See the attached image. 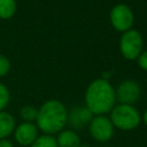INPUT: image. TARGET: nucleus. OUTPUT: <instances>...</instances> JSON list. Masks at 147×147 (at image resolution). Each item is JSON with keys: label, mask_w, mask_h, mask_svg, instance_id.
I'll return each mask as SVG.
<instances>
[{"label": "nucleus", "mask_w": 147, "mask_h": 147, "mask_svg": "<svg viewBox=\"0 0 147 147\" xmlns=\"http://www.w3.org/2000/svg\"><path fill=\"white\" fill-rule=\"evenodd\" d=\"M30 147H57L56 138L51 134H41Z\"/></svg>", "instance_id": "nucleus-14"}, {"label": "nucleus", "mask_w": 147, "mask_h": 147, "mask_svg": "<svg viewBox=\"0 0 147 147\" xmlns=\"http://www.w3.org/2000/svg\"><path fill=\"white\" fill-rule=\"evenodd\" d=\"M67 124L68 109L60 100H47L38 109L36 125L44 134L54 136L61 132Z\"/></svg>", "instance_id": "nucleus-2"}, {"label": "nucleus", "mask_w": 147, "mask_h": 147, "mask_svg": "<svg viewBox=\"0 0 147 147\" xmlns=\"http://www.w3.org/2000/svg\"><path fill=\"white\" fill-rule=\"evenodd\" d=\"M93 116L94 115L86 107H74L68 111V123L74 129H83L85 125L90 124Z\"/></svg>", "instance_id": "nucleus-9"}, {"label": "nucleus", "mask_w": 147, "mask_h": 147, "mask_svg": "<svg viewBox=\"0 0 147 147\" xmlns=\"http://www.w3.org/2000/svg\"><path fill=\"white\" fill-rule=\"evenodd\" d=\"M114 125L106 115H94L88 124L91 137L98 142H107L114 137Z\"/></svg>", "instance_id": "nucleus-5"}, {"label": "nucleus", "mask_w": 147, "mask_h": 147, "mask_svg": "<svg viewBox=\"0 0 147 147\" xmlns=\"http://www.w3.org/2000/svg\"><path fill=\"white\" fill-rule=\"evenodd\" d=\"M57 147H79L80 138L74 130H62L56 137Z\"/></svg>", "instance_id": "nucleus-10"}, {"label": "nucleus", "mask_w": 147, "mask_h": 147, "mask_svg": "<svg viewBox=\"0 0 147 147\" xmlns=\"http://www.w3.org/2000/svg\"><path fill=\"white\" fill-rule=\"evenodd\" d=\"M141 95V88L136 80H123L115 91L116 101L122 105H134Z\"/></svg>", "instance_id": "nucleus-7"}, {"label": "nucleus", "mask_w": 147, "mask_h": 147, "mask_svg": "<svg viewBox=\"0 0 147 147\" xmlns=\"http://www.w3.org/2000/svg\"><path fill=\"white\" fill-rule=\"evenodd\" d=\"M137 61H138V65H139V68H141L142 70L147 71V51L142 52V53L138 56Z\"/></svg>", "instance_id": "nucleus-17"}, {"label": "nucleus", "mask_w": 147, "mask_h": 147, "mask_svg": "<svg viewBox=\"0 0 147 147\" xmlns=\"http://www.w3.org/2000/svg\"><path fill=\"white\" fill-rule=\"evenodd\" d=\"M141 119H142L144 124L147 126V109H146V110H145V113L142 114V117H141Z\"/></svg>", "instance_id": "nucleus-19"}, {"label": "nucleus", "mask_w": 147, "mask_h": 147, "mask_svg": "<svg viewBox=\"0 0 147 147\" xmlns=\"http://www.w3.org/2000/svg\"><path fill=\"white\" fill-rule=\"evenodd\" d=\"M17 9L16 0H0V18L9 20L11 18Z\"/></svg>", "instance_id": "nucleus-12"}, {"label": "nucleus", "mask_w": 147, "mask_h": 147, "mask_svg": "<svg viewBox=\"0 0 147 147\" xmlns=\"http://www.w3.org/2000/svg\"><path fill=\"white\" fill-rule=\"evenodd\" d=\"M9 70H10V62H9V60L5 55L0 54V77L6 76L9 72Z\"/></svg>", "instance_id": "nucleus-16"}, {"label": "nucleus", "mask_w": 147, "mask_h": 147, "mask_svg": "<svg viewBox=\"0 0 147 147\" xmlns=\"http://www.w3.org/2000/svg\"><path fill=\"white\" fill-rule=\"evenodd\" d=\"M144 40L139 31L131 29L123 32L119 39V51L124 59L133 61L142 53Z\"/></svg>", "instance_id": "nucleus-4"}, {"label": "nucleus", "mask_w": 147, "mask_h": 147, "mask_svg": "<svg viewBox=\"0 0 147 147\" xmlns=\"http://www.w3.org/2000/svg\"><path fill=\"white\" fill-rule=\"evenodd\" d=\"M100 147H109V146H100Z\"/></svg>", "instance_id": "nucleus-21"}, {"label": "nucleus", "mask_w": 147, "mask_h": 147, "mask_svg": "<svg viewBox=\"0 0 147 147\" xmlns=\"http://www.w3.org/2000/svg\"><path fill=\"white\" fill-rule=\"evenodd\" d=\"M0 147H14V144H13L11 140L6 138V139H1L0 140Z\"/></svg>", "instance_id": "nucleus-18"}, {"label": "nucleus", "mask_w": 147, "mask_h": 147, "mask_svg": "<svg viewBox=\"0 0 147 147\" xmlns=\"http://www.w3.org/2000/svg\"><path fill=\"white\" fill-rule=\"evenodd\" d=\"M109 18L113 28L122 33L131 30L134 23V15L132 9L124 3H118L114 6L110 10Z\"/></svg>", "instance_id": "nucleus-6"}, {"label": "nucleus", "mask_w": 147, "mask_h": 147, "mask_svg": "<svg viewBox=\"0 0 147 147\" xmlns=\"http://www.w3.org/2000/svg\"><path fill=\"white\" fill-rule=\"evenodd\" d=\"M79 147H88V146H87V145H82V144H80Z\"/></svg>", "instance_id": "nucleus-20"}, {"label": "nucleus", "mask_w": 147, "mask_h": 147, "mask_svg": "<svg viewBox=\"0 0 147 147\" xmlns=\"http://www.w3.org/2000/svg\"><path fill=\"white\" fill-rule=\"evenodd\" d=\"M37 115H38V109L36 107H33V106H30V105L23 106L21 108V110H20L21 118L23 119V122H26V123L36 122Z\"/></svg>", "instance_id": "nucleus-13"}, {"label": "nucleus", "mask_w": 147, "mask_h": 147, "mask_svg": "<svg viewBox=\"0 0 147 147\" xmlns=\"http://www.w3.org/2000/svg\"><path fill=\"white\" fill-rule=\"evenodd\" d=\"M16 127L15 118L8 111H0V140L8 138Z\"/></svg>", "instance_id": "nucleus-11"}, {"label": "nucleus", "mask_w": 147, "mask_h": 147, "mask_svg": "<svg viewBox=\"0 0 147 147\" xmlns=\"http://www.w3.org/2000/svg\"><path fill=\"white\" fill-rule=\"evenodd\" d=\"M85 107L93 115H106L111 111L116 103L115 88L105 78L92 80L85 91Z\"/></svg>", "instance_id": "nucleus-1"}, {"label": "nucleus", "mask_w": 147, "mask_h": 147, "mask_svg": "<svg viewBox=\"0 0 147 147\" xmlns=\"http://www.w3.org/2000/svg\"><path fill=\"white\" fill-rule=\"evenodd\" d=\"M10 100V93L7 86L2 83H0V111H2L9 103Z\"/></svg>", "instance_id": "nucleus-15"}, {"label": "nucleus", "mask_w": 147, "mask_h": 147, "mask_svg": "<svg viewBox=\"0 0 147 147\" xmlns=\"http://www.w3.org/2000/svg\"><path fill=\"white\" fill-rule=\"evenodd\" d=\"M114 127L122 131H131L141 123L139 110L132 105H115L109 116Z\"/></svg>", "instance_id": "nucleus-3"}, {"label": "nucleus", "mask_w": 147, "mask_h": 147, "mask_svg": "<svg viewBox=\"0 0 147 147\" xmlns=\"http://www.w3.org/2000/svg\"><path fill=\"white\" fill-rule=\"evenodd\" d=\"M39 129L37 127L36 123H26L22 122L18 124L14 130V138L15 141L23 147L31 146L34 140L39 137Z\"/></svg>", "instance_id": "nucleus-8"}]
</instances>
